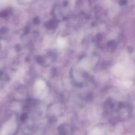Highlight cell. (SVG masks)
<instances>
[{"label":"cell","mask_w":135,"mask_h":135,"mask_svg":"<svg viewBox=\"0 0 135 135\" xmlns=\"http://www.w3.org/2000/svg\"><path fill=\"white\" fill-rule=\"evenodd\" d=\"M16 128V123L14 121L11 120L8 121L3 128V133L5 134H9L13 133Z\"/></svg>","instance_id":"1"},{"label":"cell","mask_w":135,"mask_h":135,"mask_svg":"<svg viewBox=\"0 0 135 135\" xmlns=\"http://www.w3.org/2000/svg\"><path fill=\"white\" fill-rule=\"evenodd\" d=\"M124 68L121 65H117L113 68V72L117 75H120L123 73Z\"/></svg>","instance_id":"2"},{"label":"cell","mask_w":135,"mask_h":135,"mask_svg":"<svg viewBox=\"0 0 135 135\" xmlns=\"http://www.w3.org/2000/svg\"><path fill=\"white\" fill-rule=\"evenodd\" d=\"M45 83L42 80H38L35 82V86L38 90H42L45 88Z\"/></svg>","instance_id":"3"},{"label":"cell","mask_w":135,"mask_h":135,"mask_svg":"<svg viewBox=\"0 0 135 135\" xmlns=\"http://www.w3.org/2000/svg\"><path fill=\"white\" fill-rule=\"evenodd\" d=\"M89 135H101V131L98 128H95L91 131Z\"/></svg>","instance_id":"4"},{"label":"cell","mask_w":135,"mask_h":135,"mask_svg":"<svg viewBox=\"0 0 135 135\" xmlns=\"http://www.w3.org/2000/svg\"><path fill=\"white\" fill-rule=\"evenodd\" d=\"M123 84L125 86H129L131 85V82L129 81H126L124 82Z\"/></svg>","instance_id":"5"}]
</instances>
